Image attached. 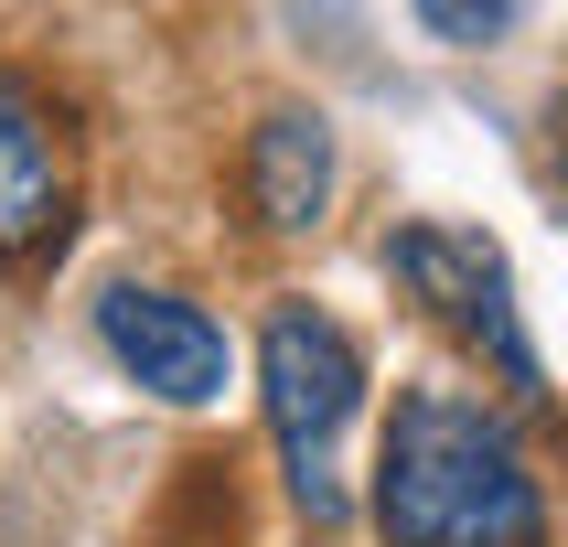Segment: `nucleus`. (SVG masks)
Wrapping results in <instances>:
<instances>
[{
	"label": "nucleus",
	"mask_w": 568,
	"mask_h": 547,
	"mask_svg": "<svg viewBox=\"0 0 568 547\" xmlns=\"http://www.w3.org/2000/svg\"><path fill=\"white\" fill-rule=\"evenodd\" d=\"M386 547H547V483L515 418L473 386H408L365 494Z\"/></svg>",
	"instance_id": "1"
},
{
	"label": "nucleus",
	"mask_w": 568,
	"mask_h": 547,
	"mask_svg": "<svg viewBox=\"0 0 568 547\" xmlns=\"http://www.w3.org/2000/svg\"><path fill=\"white\" fill-rule=\"evenodd\" d=\"M257 418L290 494L312 515H344V440L365 418V344L322 301H268L257 322Z\"/></svg>",
	"instance_id": "2"
},
{
	"label": "nucleus",
	"mask_w": 568,
	"mask_h": 547,
	"mask_svg": "<svg viewBox=\"0 0 568 547\" xmlns=\"http://www.w3.org/2000/svg\"><path fill=\"white\" fill-rule=\"evenodd\" d=\"M386 280L408 290L418 312L440 322L450 344H473L494 376H505L515 408H537L547 397V365L537 344H526V312H515V269L494 236H473V225H440V215H408L397 236H386Z\"/></svg>",
	"instance_id": "3"
},
{
	"label": "nucleus",
	"mask_w": 568,
	"mask_h": 547,
	"mask_svg": "<svg viewBox=\"0 0 568 547\" xmlns=\"http://www.w3.org/2000/svg\"><path fill=\"white\" fill-rule=\"evenodd\" d=\"M97 344L119 365L129 386H151L161 408H215L225 376H236V344H225V322L204 301L161 280H108L97 290Z\"/></svg>",
	"instance_id": "4"
},
{
	"label": "nucleus",
	"mask_w": 568,
	"mask_h": 547,
	"mask_svg": "<svg viewBox=\"0 0 568 547\" xmlns=\"http://www.w3.org/2000/svg\"><path fill=\"white\" fill-rule=\"evenodd\" d=\"M75 215V129L54 87L0 64V257H43Z\"/></svg>",
	"instance_id": "5"
},
{
	"label": "nucleus",
	"mask_w": 568,
	"mask_h": 547,
	"mask_svg": "<svg viewBox=\"0 0 568 547\" xmlns=\"http://www.w3.org/2000/svg\"><path fill=\"white\" fill-rule=\"evenodd\" d=\"M236 183H247V215L268 236H312L333 215V129H322V108H268L247 129Z\"/></svg>",
	"instance_id": "6"
},
{
	"label": "nucleus",
	"mask_w": 568,
	"mask_h": 547,
	"mask_svg": "<svg viewBox=\"0 0 568 547\" xmlns=\"http://www.w3.org/2000/svg\"><path fill=\"white\" fill-rule=\"evenodd\" d=\"M418 22H429V32H450V43H494V32H505L515 11H505V0H483V11H473V0H429Z\"/></svg>",
	"instance_id": "7"
},
{
	"label": "nucleus",
	"mask_w": 568,
	"mask_h": 547,
	"mask_svg": "<svg viewBox=\"0 0 568 547\" xmlns=\"http://www.w3.org/2000/svg\"><path fill=\"white\" fill-rule=\"evenodd\" d=\"M558 183H568V97H558Z\"/></svg>",
	"instance_id": "8"
}]
</instances>
